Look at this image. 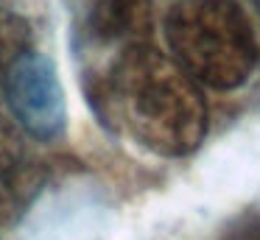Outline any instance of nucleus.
<instances>
[{"label":"nucleus","instance_id":"obj_1","mask_svg":"<svg viewBox=\"0 0 260 240\" xmlns=\"http://www.w3.org/2000/svg\"><path fill=\"white\" fill-rule=\"evenodd\" d=\"M101 104L135 143L159 156H185L207 131V106L193 78L151 45L129 48L101 84Z\"/></svg>","mask_w":260,"mask_h":240},{"label":"nucleus","instance_id":"obj_2","mask_svg":"<svg viewBox=\"0 0 260 240\" xmlns=\"http://www.w3.org/2000/svg\"><path fill=\"white\" fill-rule=\"evenodd\" d=\"M174 61L190 78L232 89L249 78L260 56L252 22L230 0H179L165 17Z\"/></svg>","mask_w":260,"mask_h":240},{"label":"nucleus","instance_id":"obj_3","mask_svg":"<svg viewBox=\"0 0 260 240\" xmlns=\"http://www.w3.org/2000/svg\"><path fill=\"white\" fill-rule=\"evenodd\" d=\"M0 98L9 104L12 115L34 137H56L64 126V98L62 84L53 64L31 50L3 81Z\"/></svg>","mask_w":260,"mask_h":240},{"label":"nucleus","instance_id":"obj_4","mask_svg":"<svg viewBox=\"0 0 260 240\" xmlns=\"http://www.w3.org/2000/svg\"><path fill=\"white\" fill-rule=\"evenodd\" d=\"M87 33L104 45H118L120 53L148 45L151 33V0H90Z\"/></svg>","mask_w":260,"mask_h":240},{"label":"nucleus","instance_id":"obj_5","mask_svg":"<svg viewBox=\"0 0 260 240\" xmlns=\"http://www.w3.org/2000/svg\"><path fill=\"white\" fill-rule=\"evenodd\" d=\"M31 50H34V33H31L28 20L14 11L0 9V92L14 64L25 59Z\"/></svg>","mask_w":260,"mask_h":240},{"label":"nucleus","instance_id":"obj_6","mask_svg":"<svg viewBox=\"0 0 260 240\" xmlns=\"http://www.w3.org/2000/svg\"><path fill=\"white\" fill-rule=\"evenodd\" d=\"M20 162V140L14 128L0 117V176H6Z\"/></svg>","mask_w":260,"mask_h":240},{"label":"nucleus","instance_id":"obj_7","mask_svg":"<svg viewBox=\"0 0 260 240\" xmlns=\"http://www.w3.org/2000/svg\"><path fill=\"white\" fill-rule=\"evenodd\" d=\"M224 240H260V218H246V221H241Z\"/></svg>","mask_w":260,"mask_h":240},{"label":"nucleus","instance_id":"obj_8","mask_svg":"<svg viewBox=\"0 0 260 240\" xmlns=\"http://www.w3.org/2000/svg\"><path fill=\"white\" fill-rule=\"evenodd\" d=\"M254 6H257V9H260V0H254Z\"/></svg>","mask_w":260,"mask_h":240}]
</instances>
